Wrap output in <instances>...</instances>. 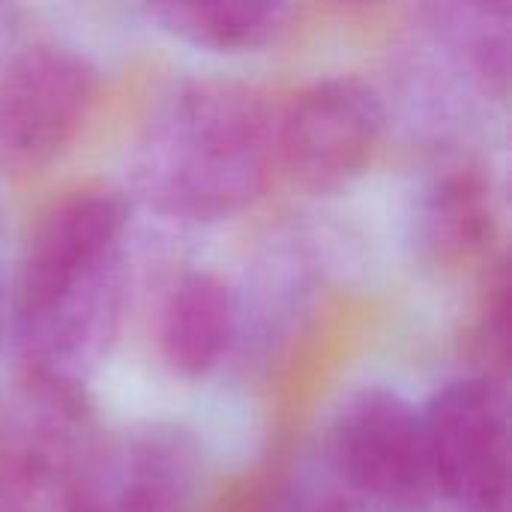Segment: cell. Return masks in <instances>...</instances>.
<instances>
[{"instance_id": "6da1fadb", "label": "cell", "mask_w": 512, "mask_h": 512, "mask_svg": "<svg viewBox=\"0 0 512 512\" xmlns=\"http://www.w3.org/2000/svg\"><path fill=\"white\" fill-rule=\"evenodd\" d=\"M126 198L78 189L27 234L9 279V330L27 375L84 387L108 354L126 297Z\"/></svg>"}, {"instance_id": "7a4b0ae2", "label": "cell", "mask_w": 512, "mask_h": 512, "mask_svg": "<svg viewBox=\"0 0 512 512\" xmlns=\"http://www.w3.org/2000/svg\"><path fill=\"white\" fill-rule=\"evenodd\" d=\"M276 111L237 78L171 81L141 120L129 174L138 198L186 222H216L246 210L276 168Z\"/></svg>"}, {"instance_id": "3957f363", "label": "cell", "mask_w": 512, "mask_h": 512, "mask_svg": "<svg viewBox=\"0 0 512 512\" xmlns=\"http://www.w3.org/2000/svg\"><path fill=\"white\" fill-rule=\"evenodd\" d=\"M99 99L96 63L63 42H33L0 66V174L30 177L60 159Z\"/></svg>"}, {"instance_id": "277c9868", "label": "cell", "mask_w": 512, "mask_h": 512, "mask_svg": "<svg viewBox=\"0 0 512 512\" xmlns=\"http://www.w3.org/2000/svg\"><path fill=\"white\" fill-rule=\"evenodd\" d=\"M384 129V99L366 78H318L276 117V168L309 195L342 192L369 171Z\"/></svg>"}, {"instance_id": "5b68a950", "label": "cell", "mask_w": 512, "mask_h": 512, "mask_svg": "<svg viewBox=\"0 0 512 512\" xmlns=\"http://www.w3.org/2000/svg\"><path fill=\"white\" fill-rule=\"evenodd\" d=\"M330 462L363 498L396 512L429 507L438 492L420 408L390 387H360L330 423Z\"/></svg>"}, {"instance_id": "8992f818", "label": "cell", "mask_w": 512, "mask_h": 512, "mask_svg": "<svg viewBox=\"0 0 512 512\" xmlns=\"http://www.w3.org/2000/svg\"><path fill=\"white\" fill-rule=\"evenodd\" d=\"M435 492L471 512H501L510 492V408L504 384L468 375L420 408Z\"/></svg>"}, {"instance_id": "52a82bcc", "label": "cell", "mask_w": 512, "mask_h": 512, "mask_svg": "<svg viewBox=\"0 0 512 512\" xmlns=\"http://www.w3.org/2000/svg\"><path fill=\"white\" fill-rule=\"evenodd\" d=\"M198 477L201 450L183 426H126L90 444L72 512H186Z\"/></svg>"}, {"instance_id": "ba28073f", "label": "cell", "mask_w": 512, "mask_h": 512, "mask_svg": "<svg viewBox=\"0 0 512 512\" xmlns=\"http://www.w3.org/2000/svg\"><path fill=\"white\" fill-rule=\"evenodd\" d=\"M417 252L429 267L465 270L492 261L498 210L477 165H447L417 198Z\"/></svg>"}, {"instance_id": "9c48e42d", "label": "cell", "mask_w": 512, "mask_h": 512, "mask_svg": "<svg viewBox=\"0 0 512 512\" xmlns=\"http://www.w3.org/2000/svg\"><path fill=\"white\" fill-rule=\"evenodd\" d=\"M234 330V288L213 270H189L177 279L162 309V360L180 378H204L225 357Z\"/></svg>"}, {"instance_id": "30bf717a", "label": "cell", "mask_w": 512, "mask_h": 512, "mask_svg": "<svg viewBox=\"0 0 512 512\" xmlns=\"http://www.w3.org/2000/svg\"><path fill=\"white\" fill-rule=\"evenodd\" d=\"M147 15L159 30L207 51H261L297 21V9L279 0L156 3L147 6Z\"/></svg>"}, {"instance_id": "8fae6325", "label": "cell", "mask_w": 512, "mask_h": 512, "mask_svg": "<svg viewBox=\"0 0 512 512\" xmlns=\"http://www.w3.org/2000/svg\"><path fill=\"white\" fill-rule=\"evenodd\" d=\"M426 15L456 63L486 93L504 96L510 87V3H435L426 6Z\"/></svg>"}, {"instance_id": "7c38bea8", "label": "cell", "mask_w": 512, "mask_h": 512, "mask_svg": "<svg viewBox=\"0 0 512 512\" xmlns=\"http://www.w3.org/2000/svg\"><path fill=\"white\" fill-rule=\"evenodd\" d=\"M492 288L486 297V309L480 318V333L477 342L483 348V357L489 360V378L492 369H507V357H510V279H507V267L504 261H498L495 276H489ZM498 381V378H495Z\"/></svg>"}, {"instance_id": "4fadbf2b", "label": "cell", "mask_w": 512, "mask_h": 512, "mask_svg": "<svg viewBox=\"0 0 512 512\" xmlns=\"http://www.w3.org/2000/svg\"><path fill=\"white\" fill-rule=\"evenodd\" d=\"M3 234H6V219H3V201H0V243H3ZM6 330H9V291H6L3 270H0V339Z\"/></svg>"}, {"instance_id": "5bb4252c", "label": "cell", "mask_w": 512, "mask_h": 512, "mask_svg": "<svg viewBox=\"0 0 512 512\" xmlns=\"http://www.w3.org/2000/svg\"><path fill=\"white\" fill-rule=\"evenodd\" d=\"M318 512H354V510H348V507H342V504H330V507H324V510H318Z\"/></svg>"}, {"instance_id": "9a60e30c", "label": "cell", "mask_w": 512, "mask_h": 512, "mask_svg": "<svg viewBox=\"0 0 512 512\" xmlns=\"http://www.w3.org/2000/svg\"><path fill=\"white\" fill-rule=\"evenodd\" d=\"M0 27H3V24H0Z\"/></svg>"}]
</instances>
